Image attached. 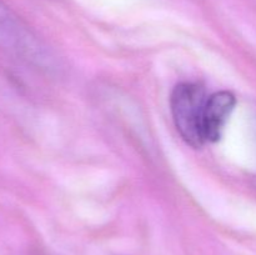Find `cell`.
Segmentation results:
<instances>
[{"mask_svg": "<svg viewBox=\"0 0 256 255\" xmlns=\"http://www.w3.org/2000/svg\"><path fill=\"white\" fill-rule=\"evenodd\" d=\"M0 52L39 69L49 70L54 66V59L46 45L2 0H0Z\"/></svg>", "mask_w": 256, "mask_h": 255, "instance_id": "obj_1", "label": "cell"}, {"mask_svg": "<svg viewBox=\"0 0 256 255\" xmlns=\"http://www.w3.org/2000/svg\"><path fill=\"white\" fill-rule=\"evenodd\" d=\"M206 100L204 89L192 82L176 85L170 98L175 126L182 139L192 148H202L206 142L202 132Z\"/></svg>", "mask_w": 256, "mask_h": 255, "instance_id": "obj_2", "label": "cell"}, {"mask_svg": "<svg viewBox=\"0 0 256 255\" xmlns=\"http://www.w3.org/2000/svg\"><path fill=\"white\" fill-rule=\"evenodd\" d=\"M235 104V95L230 92H218L208 98L202 119L205 142H218L220 139Z\"/></svg>", "mask_w": 256, "mask_h": 255, "instance_id": "obj_3", "label": "cell"}]
</instances>
